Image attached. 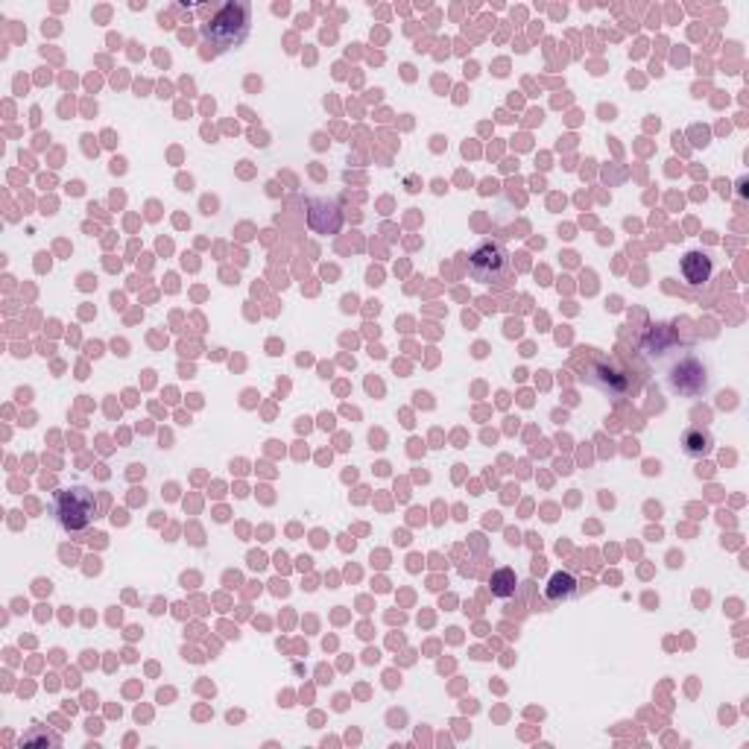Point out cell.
<instances>
[{"mask_svg":"<svg viewBox=\"0 0 749 749\" xmlns=\"http://www.w3.org/2000/svg\"><path fill=\"white\" fill-rule=\"evenodd\" d=\"M249 24H252L249 4H244V0H231V4L220 9L208 24H203V38L211 41L217 50H231L246 41Z\"/></svg>","mask_w":749,"mask_h":749,"instance_id":"cell-1","label":"cell"},{"mask_svg":"<svg viewBox=\"0 0 749 749\" xmlns=\"http://www.w3.org/2000/svg\"><path fill=\"white\" fill-rule=\"evenodd\" d=\"M94 515H97V501H94V492L86 487L59 489L56 498H53V519L68 533H79L91 527Z\"/></svg>","mask_w":749,"mask_h":749,"instance_id":"cell-2","label":"cell"},{"mask_svg":"<svg viewBox=\"0 0 749 749\" xmlns=\"http://www.w3.org/2000/svg\"><path fill=\"white\" fill-rule=\"evenodd\" d=\"M469 272H471V279L480 284L506 281L512 272L510 252H506L501 244H495V240H483V244L469 255Z\"/></svg>","mask_w":749,"mask_h":749,"instance_id":"cell-3","label":"cell"},{"mask_svg":"<svg viewBox=\"0 0 749 749\" xmlns=\"http://www.w3.org/2000/svg\"><path fill=\"white\" fill-rule=\"evenodd\" d=\"M709 387V378H705V366L694 357H685L682 363H677L670 369V389L682 395H700L703 389Z\"/></svg>","mask_w":749,"mask_h":749,"instance_id":"cell-4","label":"cell"},{"mask_svg":"<svg viewBox=\"0 0 749 749\" xmlns=\"http://www.w3.org/2000/svg\"><path fill=\"white\" fill-rule=\"evenodd\" d=\"M712 272H714V263L712 258L705 255V252H688V255L682 258V276L685 281L691 284V287H700V284H705L712 279Z\"/></svg>","mask_w":749,"mask_h":749,"instance_id":"cell-5","label":"cell"},{"mask_svg":"<svg viewBox=\"0 0 749 749\" xmlns=\"http://www.w3.org/2000/svg\"><path fill=\"white\" fill-rule=\"evenodd\" d=\"M547 600H553V603H562V600H571L577 595V579L568 574V571H556L551 579H547V588H545Z\"/></svg>","mask_w":749,"mask_h":749,"instance_id":"cell-6","label":"cell"},{"mask_svg":"<svg viewBox=\"0 0 749 749\" xmlns=\"http://www.w3.org/2000/svg\"><path fill=\"white\" fill-rule=\"evenodd\" d=\"M682 445H685V454H688V457H705V454L712 451L714 439H712L709 430L694 428V430H688V434H685Z\"/></svg>","mask_w":749,"mask_h":749,"instance_id":"cell-7","label":"cell"},{"mask_svg":"<svg viewBox=\"0 0 749 749\" xmlns=\"http://www.w3.org/2000/svg\"><path fill=\"white\" fill-rule=\"evenodd\" d=\"M515 586H519V579H515L512 568H498V571H495L492 579H489V588H492L495 597H512Z\"/></svg>","mask_w":749,"mask_h":749,"instance_id":"cell-8","label":"cell"}]
</instances>
